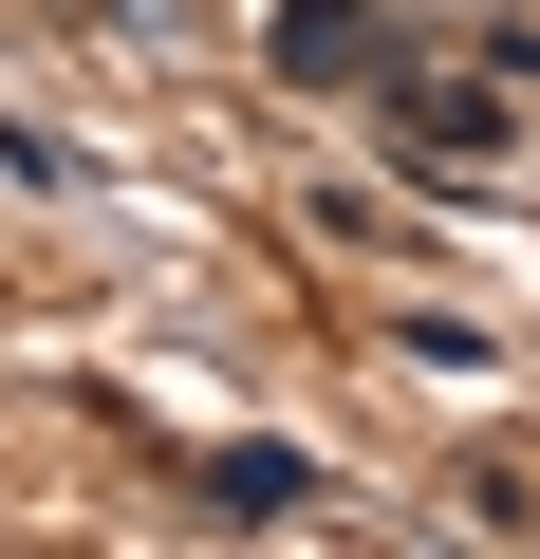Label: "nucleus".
<instances>
[{
    "label": "nucleus",
    "instance_id": "nucleus-1",
    "mask_svg": "<svg viewBox=\"0 0 540 559\" xmlns=\"http://www.w3.org/2000/svg\"><path fill=\"white\" fill-rule=\"evenodd\" d=\"M280 75H299V94L392 75V20H373V0H280Z\"/></svg>",
    "mask_w": 540,
    "mask_h": 559
},
{
    "label": "nucleus",
    "instance_id": "nucleus-2",
    "mask_svg": "<svg viewBox=\"0 0 540 559\" xmlns=\"http://www.w3.org/2000/svg\"><path fill=\"white\" fill-rule=\"evenodd\" d=\"M299 485H317V466H299V448H224V466H205V503H242V522H280V503H299Z\"/></svg>",
    "mask_w": 540,
    "mask_h": 559
}]
</instances>
